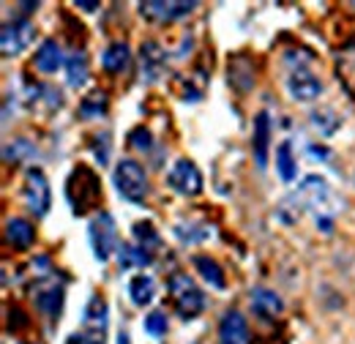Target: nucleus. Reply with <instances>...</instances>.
I'll use <instances>...</instances> for the list:
<instances>
[{"label":"nucleus","mask_w":355,"mask_h":344,"mask_svg":"<svg viewBox=\"0 0 355 344\" xmlns=\"http://www.w3.org/2000/svg\"><path fill=\"white\" fill-rule=\"evenodd\" d=\"M66 197L74 216H85L88 211H96L101 203V180L98 172L85 164H77V170L66 180Z\"/></svg>","instance_id":"1"},{"label":"nucleus","mask_w":355,"mask_h":344,"mask_svg":"<svg viewBox=\"0 0 355 344\" xmlns=\"http://www.w3.org/2000/svg\"><path fill=\"white\" fill-rule=\"evenodd\" d=\"M167 293H170V298L175 303L178 317H183V320H194V317H200L205 311V295H202V290L186 273H173L167 279Z\"/></svg>","instance_id":"2"},{"label":"nucleus","mask_w":355,"mask_h":344,"mask_svg":"<svg viewBox=\"0 0 355 344\" xmlns=\"http://www.w3.org/2000/svg\"><path fill=\"white\" fill-rule=\"evenodd\" d=\"M112 183H115L118 194L126 197L129 203H142V200L148 197V191H150V186H148V172H145V167H142L139 162H134V159H123V162L115 167Z\"/></svg>","instance_id":"3"},{"label":"nucleus","mask_w":355,"mask_h":344,"mask_svg":"<svg viewBox=\"0 0 355 344\" xmlns=\"http://www.w3.org/2000/svg\"><path fill=\"white\" fill-rule=\"evenodd\" d=\"M90 235V246H93V257L98 262H107L112 255H118V227H115V218L107 211H98V214L90 218L88 227Z\"/></svg>","instance_id":"4"},{"label":"nucleus","mask_w":355,"mask_h":344,"mask_svg":"<svg viewBox=\"0 0 355 344\" xmlns=\"http://www.w3.org/2000/svg\"><path fill=\"white\" fill-rule=\"evenodd\" d=\"M298 197H301V203H304V208H309L320 216H334V197H331V189H328V183L320 178V175H306L304 180H301V186H298Z\"/></svg>","instance_id":"5"},{"label":"nucleus","mask_w":355,"mask_h":344,"mask_svg":"<svg viewBox=\"0 0 355 344\" xmlns=\"http://www.w3.org/2000/svg\"><path fill=\"white\" fill-rule=\"evenodd\" d=\"M33 36H36L33 22H28V19L6 22L3 31H0V52H3V58H17L19 52H25L28 44L33 42Z\"/></svg>","instance_id":"6"},{"label":"nucleus","mask_w":355,"mask_h":344,"mask_svg":"<svg viewBox=\"0 0 355 344\" xmlns=\"http://www.w3.org/2000/svg\"><path fill=\"white\" fill-rule=\"evenodd\" d=\"M167 186L178 194H183V197H197L202 191V175L194 167V162L178 159L170 175H167Z\"/></svg>","instance_id":"7"},{"label":"nucleus","mask_w":355,"mask_h":344,"mask_svg":"<svg viewBox=\"0 0 355 344\" xmlns=\"http://www.w3.org/2000/svg\"><path fill=\"white\" fill-rule=\"evenodd\" d=\"M197 8L194 0H186V3H162V0H145L137 6V11L148 19V22H175V19H183L186 14H191Z\"/></svg>","instance_id":"8"},{"label":"nucleus","mask_w":355,"mask_h":344,"mask_svg":"<svg viewBox=\"0 0 355 344\" xmlns=\"http://www.w3.org/2000/svg\"><path fill=\"white\" fill-rule=\"evenodd\" d=\"M25 197H28V205L36 216H44L49 211V203H52V191H49V180L39 167L28 170V183H25Z\"/></svg>","instance_id":"9"},{"label":"nucleus","mask_w":355,"mask_h":344,"mask_svg":"<svg viewBox=\"0 0 355 344\" xmlns=\"http://www.w3.org/2000/svg\"><path fill=\"white\" fill-rule=\"evenodd\" d=\"M219 344H249V322L238 309H230L222 314Z\"/></svg>","instance_id":"10"},{"label":"nucleus","mask_w":355,"mask_h":344,"mask_svg":"<svg viewBox=\"0 0 355 344\" xmlns=\"http://www.w3.org/2000/svg\"><path fill=\"white\" fill-rule=\"evenodd\" d=\"M287 93L295 101H314L322 93V83H320L317 74H311L309 69H301V71H293L287 77Z\"/></svg>","instance_id":"11"},{"label":"nucleus","mask_w":355,"mask_h":344,"mask_svg":"<svg viewBox=\"0 0 355 344\" xmlns=\"http://www.w3.org/2000/svg\"><path fill=\"white\" fill-rule=\"evenodd\" d=\"M33 293V301L39 306V311L46 314V317H58L60 314V309H63V287L60 284H55V282H36V287L31 290Z\"/></svg>","instance_id":"12"},{"label":"nucleus","mask_w":355,"mask_h":344,"mask_svg":"<svg viewBox=\"0 0 355 344\" xmlns=\"http://www.w3.org/2000/svg\"><path fill=\"white\" fill-rule=\"evenodd\" d=\"M270 115L257 112L254 118V134H252V148H254V162L260 170L268 167V150H270Z\"/></svg>","instance_id":"13"},{"label":"nucleus","mask_w":355,"mask_h":344,"mask_svg":"<svg viewBox=\"0 0 355 344\" xmlns=\"http://www.w3.org/2000/svg\"><path fill=\"white\" fill-rule=\"evenodd\" d=\"M227 83L235 87L238 93H249L254 87V66L249 58L243 55H235L227 66Z\"/></svg>","instance_id":"14"},{"label":"nucleus","mask_w":355,"mask_h":344,"mask_svg":"<svg viewBox=\"0 0 355 344\" xmlns=\"http://www.w3.org/2000/svg\"><path fill=\"white\" fill-rule=\"evenodd\" d=\"M6 241H8L14 249L25 252V249L33 246L36 230H33V224H31L28 218H8V221H6Z\"/></svg>","instance_id":"15"},{"label":"nucleus","mask_w":355,"mask_h":344,"mask_svg":"<svg viewBox=\"0 0 355 344\" xmlns=\"http://www.w3.org/2000/svg\"><path fill=\"white\" fill-rule=\"evenodd\" d=\"M139 55H142V74H145L148 83H153L162 74L164 63H167V52L156 42H145L142 49H139Z\"/></svg>","instance_id":"16"},{"label":"nucleus","mask_w":355,"mask_h":344,"mask_svg":"<svg viewBox=\"0 0 355 344\" xmlns=\"http://www.w3.org/2000/svg\"><path fill=\"white\" fill-rule=\"evenodd\" d=\"M129 60H132V49H129L126 42H112L104 49V55H101V66H104L107 74H121V71H126V69H129Z\"/></svg>","instance_id":"17"},{"label":"nucleus","mask_w":355,"mask_h":344,"mask_svg":"<svg viewBox=\"0 0 355 344\" xmlns=\"http://www.w3.org/2000/svg\"><path fill=\"white\" fill-rule=\"evenodd\" d=\"M33 66H36L42 74H55V71L63 66V52H60L58 42H52V39L42 42V46H39L36 55H33Z\"/></svg>","instance_id":"18"},{"label":"nucleus","mask_w":355,"mask_h":344,"mask_svg":"<svg viewBox=\"0 0 355 344\" xmlns=\"http://www.w3.org/2000/svg\"><path fill=\"white\" fill-rule=\"evenodd\" d=\"M336 77L355 98V44H347L345 49L336 52Z\"/></svg>","instance_id":"19"},{"label":"nucleus","mask_w":355,"mask_h":344,"mask_svg":"<svg viewBox=\"0 0 355 344\" xmlns=\"http://www.w3.org/2000/svg\"><path fill=\"white\" fill-rule=\"evenodd\" d=\"M249 301H252V309H254L260 317H276V314H282V309H284L282 298H279L273 290H268V287H254Z\"/></svg>","instance_id":"20"},{"label":"nucleus","mask_w":355,"mask_h":344,"mask_svg":"<svg viewBox=\"0 0 355 344\" xmlns=\"http://www.w3.org/2000/svg\"><path fill=\"white\" fill-rule=\"evenodd\" d=\"M194 268L200 270V276L214 287V290H224L227 287V279H224V270L222 265L216 262L214 257H205V255H194Z\"/></svg>","instance_id":"21"},{"label":"nucleus","mask_w":355,"mask_h":344,"mask_svg":"<svg viewBox=\"0 0 355 344\" xmlns=\"http://www.w3.org/2000/svg\"><path fill=\"white\" fill-rule=\"evenodd\" d=\"M309 121H311V129L317 131V134H322V137L336 134L339 126H342V118H339L336 110H331V107H317V110H311Z\"/></svg>","instance_id":"22"},{"label":"nucleus","mask_w":355,"mask_h":344,"mask_svg":"<svg viewBox=\"0 0 355 344\" xmlns=\"http://www.w3.org/2000/svg\"><path fill=\"white\" fill-rule=\"evenodd\" d=\"M153 262V255L137 243H123L118 249V268L121 270H129V268H145Z\"/></svg>","instance_id":"23"},{"label":"nucleus","mask_w":355,"mask_h":344,"mask_svg":"<svg viewBox=\"0 0 355 344\" xmlns=\"http://www.w3.org/2000/svg\"><path fill=\"white\" fill-rule=\"evenodd\" d=\"M107 317H110L107 301H104L101 295H93L88 301V306H85V314H83L85 325H88L93 334H101V331L107 328Z\"/></svg>","instance_id":"24"},{"label":"nucleus","mask_w":355,"mask_h":344,"mask_svg":"<svg viewBox=\"0 0 355 344\" xmlns=\"http://www.w3.org/2000/svg\"><path fill=\"white\" fill-rule=\"evenodd\" d=\"M129 298H132L134 306H148V303L156 298V282L145 273L134 276L129 282Z\"/></svg>","instance_id":"25"},{"label":"nucleus","mask_w":355,"mask_h":344,"mask_svg":"<svg viewBox=\"0 0 355 344\" xmlns=\"http://www.w3.org/2000/svg\"><path fill=\"white\" fill-rule=\"evenodd\" d=\"M66 74H69V85L71 87H83L88 83V58L85 52H74L71 58H66Z\"/></svg>","instance_id":"26"},{"label":"nucleus","mask_w":355,"mask_h":344,"mask_svg":"<svg viewBox=\"0 0 355 344\" xmlns=\"http://www.w3.org/2000/svg\"><path fill=\"white\" fill-rule=\"evenodd\" d=\"M295 170H298V164H295L293 145H290V142H282V145L276 148V172H279V178H282L284 183H290V180H295Z\"/></svg>","instance_id":"27"},{"label":"nucleus","mask_w":355,"mask_h":344,"mask_svg":"<svg viewBox=\"0 0 355 344\" xmlns=\"http://www.w3.org/2000/svg\"><path fill=\"white\" fill-rule=\"evenodd\" d=\"M110 110V98L104 90H93L80 101V115L83 118H104Z\"/></svg>","instance_id":"28"},{"label":"nucleus","mask_w":355,"mask_h":344,"mask_svg":"<svg viewBox=\"0 0 355 344\" xmlns=\"http://www.w3.org/2000/svg\"><path fill=\"white\" fill-rule=\"evenodd\" d=\"M175 235L183 243H202V241L211 238V227L202 224V221H189V224H178Z\"/></svg>","instance_id":"29"},{"label":"nucleus","mask_w":355,"mask_h":344,"mask_svg":"<svg viewBox=\"0 0 355 344\" xmlns=\"http://www.w3.org/2000/svg\"><path fill=\"white\" fill-rule=\"evenodd\" d=\"M132 232H134L137 246H142V249H148V252H153V249L162 246V238H159V232H156V227H153L150 221H137L132 227Z\"/></svg>","instance_id":"30"},{"label":"nucleus","mask_w":355,"mask_h":344,"mask_svg":"<svg viewBox=\"0 0 355 344\" xmlns=\"http://www.w3.org/2000/svg\"><path fill=\"white\" fill-rule=\"evenodd\" d=\"M129 148L134 150H142V153H148V150H153V134L148 126H137V129L129 131Z\"/></svg>","instance_id":"31"},{"label":"nucleus","mask_w":355,"mask_h":344,"mask_svg":"<svg viewBox=\"0 0 355 344\" xmlns=\"http://www.w3.org/2000/svg\"><path fill=\"white\" fill-rule=\"evenodd\" d=\"M167 328H170V322H167V314H164V311H150V314L145 317V331H148L150 336L162 339V336L167 334Z\"/></svg>","instance_id":"32"},{"label":"nucleus","mask_w":355,"mask_h":344,"mask_svg":"<svg viewBox=\"0 0 355 344\" xmlns=\"http://www.w3.org/2000/svg\"><path fill=\"white\" fill-rule=\"evenodd\" d=\"M28 328H31L28 311L19 309V306H11V309H8V331H11V334H19V331H28Z\"/></svg>","instance_id":"33"},{"label":"nucleus","mask_w":355,"mask_h":344,"mask_svg":"<svg viewBox=\"0 0 355 344\" xmlns=\"http://www.w3.org/2000/svg\"><path fill=\"white\" fill-rule=\"evenodd\" d=\"M93 153H96L98 164H107L110 162V134L107 131H101V134L93 137Z\"/></svg>","instance_id":"34"},{"label":"nucleus","mask_w":355,"mask_h":344,"mask_svg":"<svg viewBox=\"0 0 355 344\" xmlns=\"http://www.w3.org/2000/svg\"><path fill=\"white\" fill-rule=\"evenodd\" d=\"M309 156L311 159H328V150H325V148H314V145H309Z\"/></svg>","instance_id":"35"},{"label":"nucleus","mask_w":355,"mask_h":344,"mask_svg":"<svg viewBox=\"0 0 355 344\" xmlns=\"http://www.w3.org/2000/svg\"><path fill=\"white\" fill-rule=\"evenodd\" d=\"M66 344H85V336H83V334H71V336L66 339Z\"/></svg>","instance_id":"36"},{"label":"nucleus","mask_w":355,"mask_h":344,"mask_svg":"<svg viewBox=\"0 0 355 344\" xmlns=\"http://www.w3.org/2000/svg\"><path fill=\"white\" fill-rule=\"evenodd\" d=\"M85 344H104L101 342V334H90V336H85Z\"/></svg>","instance_id":"37"},{"label":"nucleus","mask_w":355,"mask_h":344,"mask_svg":"<svg viewBox=\"0 0 355 344\" xmlns=\"http://www.w3.org/2000/svg\"><path fill=\"white\" fill-rule=\"evenodd\" d=\"M77 8H83V11H96L98 3H77Z\"/></svg>","instance_id":"38"},{"label":"nucleus","mask_w":355,"mask_h":344,"mask_svg":"<svg viewBox=\"0 0 355 344\" xmlns=\"http://www.w3.org/2000/svg\"><path fill=\"white\" fill-rule=\"evenodd\" d=\"M118 344H132V342H129V336H126V334H121V336H118Z\"/></svg>","instance_id":"39"},{"label":"nucleus","mask_w":355,"mask_h":344,"mask_svg":"<svg viewBox=\"0 0 355 344\" xmlns=\"http://www.w3.org/2000/svg\"><path fill=\"white\" fill-rule=\"evenodd\" d=\"M353 183H355V172H353Z\"/></svg>","instance_id":"40"},{"label":"nucleus","mask_w":355,"mask_h":344,"mask_svg":"<svg viewBox=\"0 0 355 344\" xmlns=\"http://www.w3.org/2000/svg\"><path fill=\"white\" fill-rule=\"evenodd\" d=\"M353 8H355V3H353Z\"/></svg>","instance_id":"41"}]
</instances>
